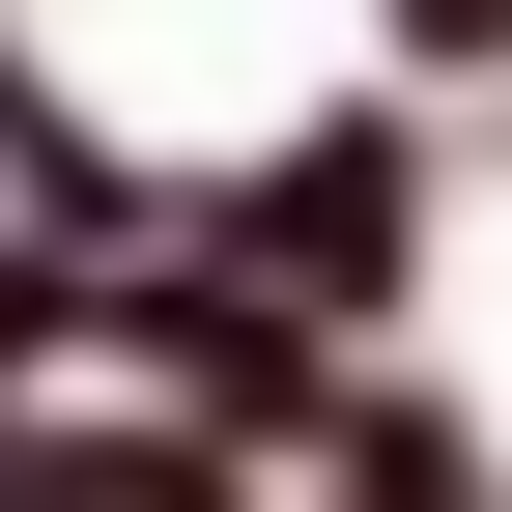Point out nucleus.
Wrapping results in <instances>:
<instances>
[{"label":"nucleus","mask_w":512,"mask_h":512,"mask_svg":"<svg viewBox=\"0 0 512 512\" xmlns=\"http://www.w3.org/2000/svg\"><path fill=\"white\" fill-rule=\"evenodd\" d=\"M57 512H285V456H228L171 399H57Z\"/></svg>","instance_id":"obj_4"},{"label":"nucleus","mask_w":512,"mask_h":512,"mask_svg":"<svg viewBox=\"0 0 512 512\" xmlns=\"http://www.w3.org/2000/svg\"><path fill=\"white\" fill-rule=\"evenodd\" d=\"M285 512H512V427H484L427 342H370V370H342V427L285 456Z\"/></svg>","instance_id":"obj_3"},{"label":"nucleus","mask_w":512,"mask_h":512,"mask_svg":"<svg viewBox=\"0 0 512 512\" xmlns=\"http://www.w3.org/2000/svg\"><path fill=\"white\" fill-rule=\"evenodd\" d=\"M342 370H370V342H313V313L256 285V256H200V228H143V256L86 285V399H171V427H228V456H313Z\"/></svg>","instance_id":"obj_2"},{"label":"nucleus","mask_w":512,"mask_h":512,"mask_svg":"<svg viewBox=\"0 0 512 512\" xmlns=\"http://www.w3.org/2000/svg\"><path fill=\"white\" fill-rule=\"evenodd\" d=\"M171 228H200V256H256L313 342H427V313H456V114H427L399 57H342V86H285V114H256Z\"/></svg>","instance_id":"obj_1"},{"label":"nucleus","mask_w":512,"mask_h":512,"mask_svg":"<svg viewBox=\"0 0 512 512\" xmlns=\"http://www.w3.org/2000/svg\"><path fill=\"white\" fill-rule=\"evenodd\" d=\"M0 512H57V399H0Z\"/></svg>","instance_id":"obj_6"},{"label":"nucleus","mask_w":512,"mask_h":512,"mask_svg":"<svg viewBox=\"0 0 512 512\" xmlns=\"http://www.w3.org/2000/svg\"><path fill=\"white\" fill-rule=\"evenodd\" d=\"M370 57H399L427 114H484V86H512V0H370Z\"/></svg>","instance_id":"obj_5"}]
</instances>
